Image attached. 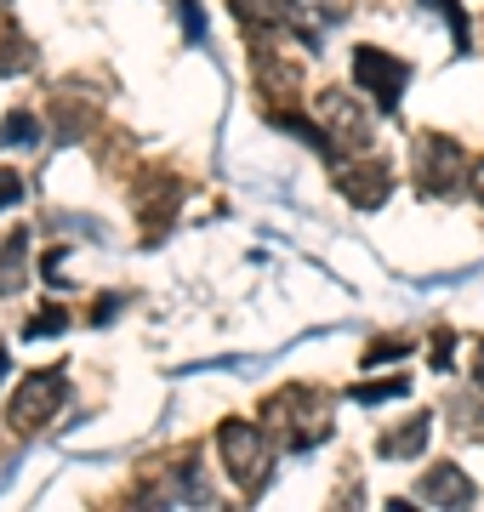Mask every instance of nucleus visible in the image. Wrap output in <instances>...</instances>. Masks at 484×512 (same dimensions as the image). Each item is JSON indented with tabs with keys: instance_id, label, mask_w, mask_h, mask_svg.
<instances>
[{
	"instance_id": "19",
	"label": "nucleus",
	"mask_w": 484,
	"mask_h": 512,
	"mask_svg": "<svg viewBox=\"0 0 484 512\" xmlns=\"http://www.w3.org/2000/svg\"><path fill=\"white\" fill-rule=\"evenodd\" d=\"M467 188L479 194V205H484V160H473V177H467Z\"/></svg>"
},
{
	"instance_id": "3",
	"label": "nucleus",
	"mask_w": 484,
	"mask_h": 512,
	"mask_svg": "<svg viewBox=\"0 0 484 512\" xmlns=\"http://www.w3.org/2000/svg\"><path fill=\"white\" fill-rule=\"evenodd\" d=\"M416 188L428 194V200H456L467 188V177H473V165H467L462 143L456 137H439V131H422L416 137Z\"/></svg>"
},
{
	"instance_id": "4",
	"label": "nucleus",
	"mask_w": 484,
	"mask_h": 512,
	"mask_svg": "<svg viewBox=\"0 0 484 512\" xmlns=\"http://www.w3.org/2000/svg\"><path fill=\"white\" fill-rule=\"evenodd\" d=\"M314 126H319V143H325L331 160H342V154H371V114L359 109L348 92H336V86L314 97Z\"/></svg>"
},
{
	"instance_id": "1",
	"label": "nucleus",
	"mask_w": 484,
	"mask_h": 512,
	"mask_svg": "<svg viewBox=\"0 0 484 512\" xmlns=\"http://www.w3.org/2000/svg\"><path fill=\"white\" fill-rule=\"evenodd\" d=\"M262 427L274 433V444H285V450H314V444L331 439V399L319 393V387L308 382H291L280 387V393H268L262 399Z\"/></svg>"
},
{
	"instance_id": "18",
	"label": "nucleus",
	"mask_w": 484,
	"mask_h": 512,
	"mask_svg": "<svg viewBox=\"0 0 484 512\" xmlns=\"http://www.w3.org/2000/svg\"><path fill=\"white\" fill-rule=\"evenodd\" d=\"M399 353H405V336H399V342H376V348L365 353V365H382V359H399Z\"/></svg>"
},
{
	"instance_id": "15",
	"label": "nucleus",
	"mask_w": 484,
	"mask_h": 512,
	"mask_svg": "<svg viewBox=\"0 0 484 512\" xmlns=\"http://www.w3.org/2000/svg\"><path fill=\"white\" fill-rule=\"evenodd\" d=\"M63 325H69V313H63V308H40L35 319L23 325V336H57Z\"/></svg>"
},
{
	"instance_id": "14",
	"label": "nucleus",
	"mask_w": 484,
	"mask_h": 512,
	"mask_svg": "<svg viewBox=\"0 0 484 512\" xmlns=\"http://www.w3.org/2000/svg\"><path fill=\"white\" fill-rule=\"evenodd\" d=\"M405 376H393V382H371V387H354L359 404H382V399H405Z\"/></svg>"
},
{
	"instance_id": "10",
	"label": "nucleus",
	"mask_w": 484,
	"mask_h": 512,
	"mask_svg": "<svg viewBox=\"0 0 484 512\" xmlns=\"http://www.w3.org/2000/svg\"><path fill=\"white\" fill-rule=\"evenodd\" d=\"M35 69V40L18 29V18L0 6V74H23Z\"/></svg>"
},
{
	"instance_id": "11",
	"label": "nucleus",
	"mask_w": 484,
	"mask_h": 512,
	"mask_svg": "<svg viewBox=\"0 0 484 512\" xmlns=\"http://www.w3.org/2000/svg\"><path fill=\"white\" fill-rule=\"evenodd\" d=\"M234 6V18L245 23V29H262V35H274L280 23H291V12H297V0H228Z\"/></svg>"
},
{
	"instance_id": "2",
	"label": "nucleus",
	"mask_w": 484,
	"mask_h": 512,
	"mask_svg": "<svg viewBox=\"0 0 484 512\" xmlns=\"http://www.w3.org/2000/svg\"><path fill=\"white\" fill-rule=\"evenodd\" d=\"M217 456H223V473L234 478V490L245 501H257L268 490V478H274V433L245 416H228L217 427Z\"/></svg>"
},
{
	"instance_id": "16",
	"label": "nucleus",
	"mask_w": 484,
	"mask_h": 512,
	"mask_svg": "<svg viewBox=\"0 0 484 512\" xmlns=\"http://www.w3.org/2000/svg\"><path fill=\"white\" fill-rule=\"evenodd\" d=\"M433 12H439V18L450 23V29H456V46H467V23H462V6H456V0H428Z\"/></svg>"
},
{
	"instance_id": "17",
	"label": "nucleus",
	"mask_w": 484,
	"mask_h": 512,
	"mask_svg": "<svg viewBox=\"0 0 484 512\" xmlns=\"http://www.w3.org/2000/svg\"><path fill=\"white\" fill-rule=\"evenodd\" d=\"M18 200H23V177L0 165V211H6V205H18Z\"/></svg>"
},
{
	"instance_id": "9",
	"label": "nucleus",
	"mask_w": 484,
	"mask_h": 512,
	"mask_svg": "<svg viewBox=\"0 0 484 512\" xmlns=\"http://www.w3.org/2000/svg\"><path fill=\"white\" fill-rule=\"evenodd\" d=\"M428 433H433V416L428 410H416V416H405V427H388V433L376 439V450H382L388 461H410V456H422Z\"/></svg>"
},
{
	"instance_id": "6",
	"label": "nucleus",
	"mask_w": 484,
	"mask_h": 512,
	"mask_svg": "<svg viewBox=\"0 0 484 512\" xmlns=\"http://www.w3.org/2000/svg\"><path fill=\"white\" fill-rule=\"evenodd\" d=\"M354 86L371 97L382 114H393L399 97H405V86H410V69L393 52H382V46H354Z\"/></svg>"
},
{
	"instance_id": "7",
	"label": "nucleus",
	"mask_w": 484,
	"mask_h": 512,
	"mask_svg": "<svg viewBox=\"0 0 484 512\" xmlns=\"http://www.w3.org/2000/svg\"><path fill=\"white\" fill-rule=\"evenodd\" d=\"M336 183H342V194H348L359 211H376V205L388 200L393 171H388V160H365V154H354V165L336 160Z\"/></svg>"
},
{
	"instance_id": "8",
	"label": "nucleus",
	"mask_w": 484,
	"mask_h": 512,
	"mask_svg": "<svg viewBox=\"0 0 484 512\" xmlns=\"http://www.w3.org/2000/svg\"><path fill=\"white\" fill-rule=\"evenodd\" d=\"M416 501H428V507H473L479 501V484L462 467L439 461V467H428V473L416 478Z\"/></svg>"
},
{
	"instance_id": "13",
	"label": "nucleus",
	"mask_w": 484,
	"mask_h": 512,
	"mask_svg": "<svg viewBox=\"0 0 484 512\" xmlns=\"http://www.w3.org/2000/svg\"><path fill=\"white\" fill-rule=\"evenodd\" d=\"M40 137H46V126H40L29 109H12L6 120H0V143H6V148H35Z\"/></svg>"
},
{
	"instance_id": "20",
	"label": "nucleus",
	"mask_w": 484,
	"mask_h": 512,
	"mask_svg": "<svg viewBox=\"0 0 484 512\" xmlns=\"http://www.w3.org/2000/svg\"><path fill=\"white\" fill-rule=\"evenodd\" d=\"M473 382L484 387V348H479V365H473Z\"/></svg>"
},
{
	"instance_id": "5",
	"label": "nucleus",
	"mask_w": 484,
	"mask_h": 512,
	"mask_svg": "<svg viewBox=\"0 0 484 512\" xmlns=\"http://www.w3.org/2000/svg\"><path fill=\"white\" fill-rule=\"evenodd\" d=\"M63 399H69V376H63V365L52 370H29L23 376V387L12 393V404H6V416H12V433H46L52 427V416L63 410Z\"/></svg>"
},
{
	"instance_id": "12",
	"label": "nucleus",
	"mask_w": 484,
	"mask_h": 512,
	"mask_svg": "<svg viewBox=\"0 0 484 512\" xmlns=\"http://www.w3.org/2000/svg\"><path fill=\"white\" fill-rule=\"evenodd\" d=\"M23 262H29V228H18V234H6V245H0V296H12L23 285Z\"/></svg>"
}]
</instances>
